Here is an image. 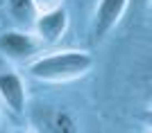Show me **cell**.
<instances>
[{"label":"cell","instance_id":"obj_1","mask_svg":"<svg viewBox=\"0 0 152 133\" xmlns=\"http://www.w3.org/2000/svg\"><path fill=\"white\" fill-rule=\"evenodd\" d=\"M93 68V57L82 50H64L52 52L45 57H39L37 61L30 63V75L39 81H73L84 77Z\"/></svg>","mask_w":152,"mask_h":133},{"label":"cell","instance_id":"obj_2","mask_svg":"<svg viewBox=\"0 0 152 133\" xmlns=\"http://www.w3.org/2000/svg\"><path fill=\"white\" fill-rule=\"evenodd\" d=\"M127 5H129V0H100V2H98L95 16H93V34H95L98 41L104 38L121 23Z\"/></svg>","mask_w":152,"mask_h":133},{"label":"cell","instance_id":"obj_3","mask_svg":"<svg viewBox=\"0 0 152 133\" xmlns=\"http://www.w3.org/2000/svg\"><path fill=\"white\" fill-rule=\"evenodd\" d=\"M39 45H41V38L32 36L27 32L9 29V32L0 34V54L9 59H25L39 50Z\"/></svg>","mask_w":152,"mask_h":133},{"label":"cell","instance_id":"obj_4","mask_svg":"<svg viewBox=\"0 0 152 133\" xmlns=\"http://www.w3.org/2000/svg\"><path fill=\"white\" fill-rule=\"evenodd\" d=\"M34 25H37V36L43 43H55L64 36L68 27V14L64 12V7L50 9V12H39Z\"/></svg>","mask_w":152,"mask_h":133},{"label":"cell","instance_id":"obj_5","mask_svg":"<svg viewBox=\"0 0 152 133\" xmlns=\"http://www.w3.org/2000/svg\"><path fill=\"white\" fill-rule=\"evenodd\" d=\"M0 99L14 115H20L25 111V86L16 72H2L0 75Z\"/></svg>","mask_w":152,"mask_h":133},{"label":"cell","instance_id":"obj_6","mask_svg":"<svg viewBox=\"0 0 152 133\" xmlns=\"http://www.w3.org/2000/svg\"><path fill=\"white\" fill-rule=\"evenodd\" d=\"M43 131H55V133H68L75 131V122L68 113L57 111V113H50L43 120Z\"/></svg>","mask_w":152,"mask_h":133},{"label":"cell","instance_id":"obj_7","mask_svg":"<svg viewBox=\"0 0 152 133\" xmlns=\"http://www.w3.org/2000/svg\"><path fill=\"white\" fill-rule=\"evenodd\" d=\"M7 7H9V14L16 20H25L39 14L34 0H7Z\"/></svg>","mask_w":152,"mask_h":133},{"label":"cell","instance_id":"obj_8","mask_svg":"<svg viewBox=\"0 0 152 133\" xmlns=\"http://www.w3.org/2000/svg\"><path fill=\"white\" fill-rule=\"evenodd\" d=\"M64 0H34V5H37V12H50V9H57L61 7Z\"/></svg>","mask_w":152,"mask_h":133},{"label":"cell","instance_id":"obj_9","mask_svg":"<svg viewBox=\"0 0 152 133\" xmlns=\"http://www.w3.org/2000/svg\"><path fill=\"white\" fill-rule=\"evenodd\" d=\"M141 120L145 122V127H148V129H152V108H150V111H145V113L141 115Z\"/></svg>","mask_w":152,"mask_h":133},{"label":"cell","instance_id":"obj_10","mask_svg":"<svg viewBox=\"0 0 152 133\" xmlns=\"http://www.w3.org/2000/svg\"><path fill=\"white\" fill-rule=\"evenodd\" d=\"M150 9H152V2H150Z\"/></svg>","mask_w":152,"mask_h":133}]
</instances>
